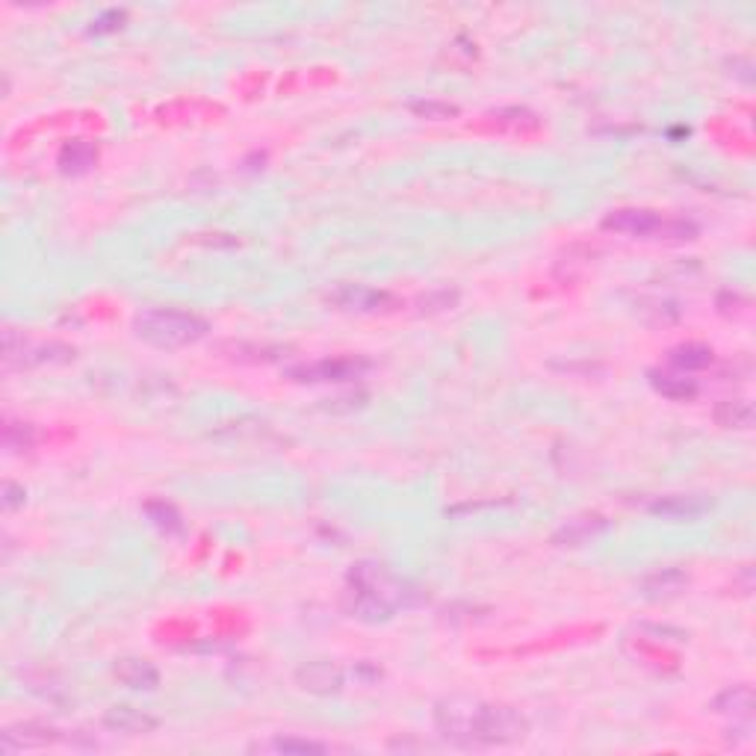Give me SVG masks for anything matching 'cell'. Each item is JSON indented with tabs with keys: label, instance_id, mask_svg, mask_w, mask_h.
Masks as SVG:
<instances>
[{
	"label": "cell",
	"instance_id": "cell-1",
	"mask_svg": "<svg viewBox=\"0 0 756 756\" xmlns=\"http://www.w3.org/2000/svg\"><path fill=\"white\" fill-rule=\"evenodd\" d=\"M435 730L458 748H503L517 745L532 733L529 718L505 703L452 694L435 703Z\"/></svg>",
	"mask_w": 756,
	"mask_h": 756
},
{
	"label": "cell",
	"instance_id": "cell-2",
	"mask_svg": "<svg viewBox=\"0 0 756 756\" xmlns=\"http://www.w3.org/2000/svg\"><path fill=\"white\" fill-rule=\"evenodd\" d=\"M133 334L157 349H184L210 334V322L204 316L172 308H148L133 316Z\"/></svg>",
	"mask_w": 756,
	"mask_h": 756
},
{
	"label": "cell",
	"instance_id": "cell-3",
	"mask_svg": "<svg viewBox=\"0 0 756 756\" xmlns=\"http://www.w3.org/2000/svg\"><path fill=\"white\" fill-rule=\"evenodd\" d=\"M346 585H352V588L376 597L378 603H384L393 612L408 609V606H414L420 600V591L408 579L390 573L387 567L376 565V562H358V565L349 570Z\"/></svg>",
	"mask_w": 756,
	"mask_h": 756
},
{
	"label": "cell",
	"instance_id": "cell-4",
	"mask_svg": "<svg viewBox=\"0 0 756 756\" xmlns=\"http://www.w3.org/2000/svg\"><path fill=\"white\" fill-rule=\"evenodd\" d=\"M77 358L74 346L57 343V340H27L18 337L12 328L3 331V361L6 367H18V370H30V367H60L71 364Z\"/></svg>",
	"mask_w": 756,
	"mask_h": 756
},
{
	"label": "cell",
	"instance_id": "cell-5",
	"mask_svg": "<svg viewBox=\"0 0 756 756\" xmlns=\"http://www.w3.org/2000/svg\"><path fill=\"white\" fill-rule=\"evenodd\" d=\"M603 231L627 234V237H641V240H665L668 234V216L650 207H618L603 216Z\"/></svg>",
	"mask_w": 756,
	"mask_h": 756
},
{
	"label": "cell",
	"instance_id": "cell-6",
	"mask_svg": "<svg viewBox=\"0 0 756 756\" xmlns=\"http://www.w3.org/2000/svg\"><path fill=\"white\" fill-rule=\"evenodd\" d=\"M328 302L346 314H390L402 308V302L393 293L367 287V284H337L328 293Z\"/></svg>",
	"mask_w": 756,
	"mask_h": 756
},
{
	"label": "cell",
	"instance_id": "cell-7",
	"mask_svg": "<svg viewBox=\"0 0 756 756\" xmlns=\"http://www.w3.org/2000/svg\"><path fill=\"white\" fill-rule=\"evenodd\" d=\"M370 370H373L370 358L346 355V358H322L314 364L290 367L287 376L293 381H302V384H325V381H355V378L367 376Z\"/></svg>",
	"mask_w": 756,
	"mask_h": 756
},
{
	"label": "cell",
	"instance_id": "cell-8",
	"mask_svg": "<svg viewBox=\"0 0 756 756\" xmlns=\"http://www.w3.org/2000/svg\"><path fill=\"white\" fill-rule=\"evenodd\" d=\"M296 686L302 692L319 694V697H328V694H340L346 689V671L337 665V662H328V659H311V662H302L293 674Z\"/></svg>",
	"mask_w": 756,
	"mask_h": 756
},
{
	"label": "cell",
	"instance_id": "cell-9",
	"mask_svg": "<svg viewBox=\"0 0 756 756\" xmlns=\"http://www.w3.org/2000/svg\"><path fill=\"white\" fill-rule=\"evenodd\" d=\"M63 739V730H57V727L15 724V727H6L0 733V751L3 754H18V751H27V748H48V745L63 742Z\"/></svg>",
	"mask_w": 756,
	"mask_h": 756
},
{
	"label": "cell",
	"instance_id": "cell-10",
	"mask_svg": "<svg viewBox=\"0 0 756 756\" xmlns=\"http://www.w3.org/2000/svg\"><path fill=\"white\" fill-rule=\"evenodd\" d=\"M712 505L715 503L706 494H668V497H656L653 503L647 505V511L653 517L683 523V520H697V517L709 514Z\"/></svg>",
	"mask_w": 756,
	"mask_h": 756
},
{
	"label": "cell",
	"instance_id": "cell-11",
	"mask_svg": "<svg viewBox=\"0 0 756 756\" xmlns=\"http://www.w3.org/2000/svg\"><path fill=\"white\" fill-rule=\"evenodd\" d=\"M104 727L110 733H125V736H148L160 727V721L139 709V706H130V703H119V706H110L104 712Z\"/></svg>",
	"mask_w": 756,
	"mask_h": 756
},
{
	"label": "cell",
	"instance_id": "cell-12",
	"mask_svg": "<svg viewBox=\"0 0 756 756\" xmlns=\"http://www.w3.org/2000/svg\"><path fill=\"white\" fill-rule=\"evenodd\" d=\"M609 529V517L597 514V511H585L565 520L556 532H553V544L556 547H582L585 541H591L594 535Z\"/></svg>",
	"mask_w": 756,
	"mask_h": 756
},
{
	"label": "cell",
	"instance_id": "cell-13",
	"mask_svg": "<svg viewBox=\"0 0 756 756\" xmlns=\"http://www.w3.org/2000/svg\"><path fill=\"white\" fill-rule=\"evenodd\" d=\"M709 709L715 715H727L733 721H745L751 724L754 721V689L748 683H739V686H727L724 692H718L712 697Z\"/></svg>",
	"mask_w": 756,
	"mask_h": 756
},
{
	"label": "cell",
	"instance_id": "cell-14",
	"mask_svg": "<svg viewBox=\"0 0 756 756\" xmlns=\"http://www.w3.org/2000/svg\"><path fill=\"white\" fill-rule=\"evenodd\" d=\"M343 612L349 618L361 621V624H387L396 615L393 609L378 603L376 597H370V594H364V591H358L352 585H346V591H343Z\"/></svg>",
	"mask_w": 756,
	"mask_h": 756
},
{
	"label": "cell",
	"instance_id": "cell-15",
	"mask_svg": "<svg viewBox=\"0 0 756 756\" xmlns=\"http://www.w3.org/2000/svg\"><path fill=\"white\" fill-rule=\"evenodd\" d=\"M689 588V573L680 567H662L641 579V594L647 600H671Z\"/></svg>",
	"mask_w": 756,
	"mask_h": 756
},
{
	"label": "cell",
	"instance_id": "cell-16",
	"mask_svg": "<svg viewBox=\"0 0 756 756\" xmlns=\"http://www.w3.org/2000/svg\"><path fill=\"white\" fill-rule=\"evenodd\" d=\"M113 674H116V680H119L122 686L133 689V692H154V689L160 686V671H157L151 662L136 659V656L119 659V662L113 665Z\"/></svg>",
	"mask_w": 756,
	"mask_h": 756
},
{
	"label": "cell",
	"instance_id": "cell-17",
	"mask_svg": "<svg viewBox=\"0 0 756 756\" xmlns=\"http://www.w3.org/2000/svg\"><path fill=\"white\" fill-rule=\"evenodd\" d=\"M647 381L659 396H665L671 402H692L700 390L694 378H689L686 373H671V370H650Z\"/></svg>",
	"mask_w": 756,
	"mask_h": 756
},
{
	"label": "cell",
	"instance_id": "cell-18",
	"mask_svg": "<svg viewBox=\"0 0 756 756\" xmlns=\"http://www.w3.org/2000/svg\"><path fill=\"white\" fill-rule=\"evenodd\" d=\"M756 411L751 399H724L715 405V423L724 429H736V432H748L754 426Z\"/></svg>",
	"mask_w": 756,
	"mask_h": 756
},
{
	"label": "cell",
	"instance_id": "cell-19",
	"mask_svg": "<svg viewBox=\"0 0 756 756\" xmlns=\"http://www.w3.org/2000/svg\"><path fill=\"white\" fill-rule=\"evenodd\" d=\"M95 163H98V148L92 142H86V139H74V142L63 145V151L57 157V166L63 169L65 175H83Z\"/></svg>",
	"mask_w": 756,
	"mask_h": 756
},
{
	"label": "cell",
	"instance_id": "cell-20",
	"mask_svg": "<svg viewBox=\"0 0 756 756\" xmlns=\"http://www.w3.org/2000/svg\"><path fill=\"white\" fill-rule=\"evenodd\" d=\"M715 361V352L703 343H683V346H674L668 352V364L677 370V373H697V370H706L712 367Z\"/></svg>",
	"mask_w": 756,
	"mask_h": 756
},
{
	"label": "cell",
	"instance_id": "cell-21",
	"mask_svg": "<svg viewBox=\"0 0 756 756\" xmlns=\"http://www.w3.org/2000/svg\"><path fill=\"white\" fill-rule=\"evenodd\" d=\"M219 352L225 355V358H231V361H249V364H260V361H275V358H281L284 355V349L281 346H254V343H222L219 346Z\"/></svg>",
	"mask_w": 756,
	"mask_h": 756
},
{
	"label": "cell",
	"instance_id": "cell-22",
	"mask_svg": "<svg viewBox=\"0 0 756 756\" xmlns=\"http://www.w3.org/2000/svg\"><path fill=\"white\" fill-rule=\"evenodd\" d=\"M257 751H275V754H328L331 748L325 742H316V739H302V736H275L269 739L266 745H257Z\"/></svg>",
	"mask_w": 756,
	"mask_h": 756
},
{
	"label": "cell",
	"instance_id": "cell-23",
	"mask_svg": "<svg viewBox=\"0 0 756 756\" xmlns=\"http://www.w3.org/2000/svg\"><path fill=\"white\" fill-rule=\"evenodd\" d=\"M145 514L148 520L163 532V535H184V517L181 511L166 500H151L145 503Z\"/></svg>",
	"mask_w": 756,
	"mask_h": 756
},
{
	"label": "cell",
	"instance_id": "cell-24",
	"mask_svg": "<svg viewBox=\"0 0 756 756\" xmlns=\"http://www.w3.org/2000/svg\"><path fill=\"white\" fill-rule=\"evenodd\" d=\"M497 130H514V133H523V130H538L541 127V119L532 113V110H523V107H505V110H497L494 116H488Z\"/></svg>",
	"mask_w": 756,
	"mask_h": 756
},
{
	"label": "cell",
	"instance_id": "cell-25",
	"mask_svg": "<svg viewBox=\"0 0 756 756\" xmlns=\"http://www.w3.org/2000/svg\"><path fill=\"white\" fill-rule=\"evenodd\" d=\"M408 110L420 119H432V122H443V119H455L461 110L455 104H446V101H411Z\"/></svg>",
	"mask_w": 756,
	"mask_h": 756
},
{
	"label": "cell",
	"instance_id": "cell-26",
	"mask_svg": "<svg viewBox=\"0 0 756 756\" xmlns=\"http://www.w3.org/2000/svg\"><path fill=\"white\" fill-rule=\"evenodd\" d=\"M125 21H127L125 9H104L101 15H95V18H92L89 33H95V36L116 33V30H122V27H125Z\"/></svg>",
	"mask_w": 756,
	"mask_h": 756
},
{
	"label": "cell",
	"instance_id": "cell-27",
	"mask_svg": "<svg viewBox=\"0 0 756 756\" xmlns=\"http://www.w3.org/2000/svg\"><path fill=\"white\" fill-rule=\"evenodd\" d=\"M3 441H6L9 449H30L33 441H36V429L30 423H6Z\"/></svg>",
	"mask_w": 756,
	"mask_h": 756
},
{
	"label": "cell",
	"instance_id": "cell-28",
	"mask_svg": "<svg viewBox=\"0 0 756 756\" xmlns=\"http://www.w3.org/2000/svg\"><path fill=\"white\" fill-rule=\"evenodd\" d=\"M423 311H446L452 305H458V293L455 290H441V293H432L426 299H420Z\"/></svg>",
	"mask_w": 756,
	"mask_h": 756
},
{
	"label": "cell",
	"instance_id": "cell-29",
	"mask_svg": "<svg viewBox=\"0 0 756 756\" xmlns=\"http://www.w3.org/2000/svg\"><path fill=\"white\" fill-rule=\"evenodd\" d=\"M24 503H27V491L21 485H15V482H6L3 485V508L12 511V508H18V505Z\"/></svg>",
	"mask_w": 756,
	"mask_h": 756
}]
</instances>
